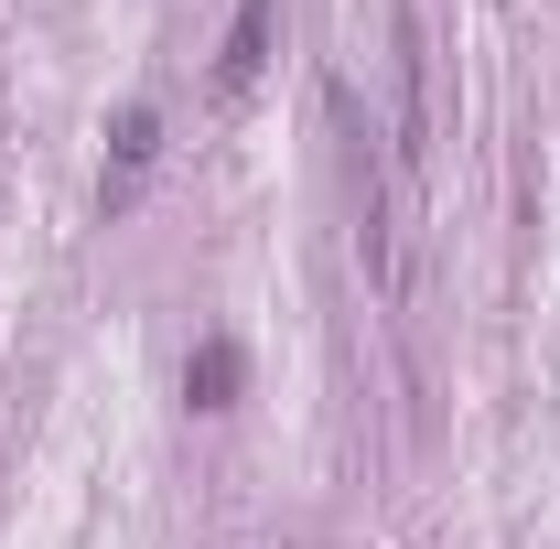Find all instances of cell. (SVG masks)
I'll use <instances>...</instances> for the list:
<instances>
[{
  "label": "cell",
  "instance_id": "obj_1",
  "mask_svg": "<svg viewBox=\"0 0 560 549\" xmlns=\"http://www.w3.org/2000/svg\"><path fill=\"white\" fill-rule=\"evenodd\" d=\"M324 108H335V162H346V206H355V259H366V280L399 302V226H388V173H377V151H366L355 86H324Z\"/></svg>",
  "mask_w": 560,
  "mask_h": 549
},
{
  "label": "cell",
  "instance_id": "obj_3",
  "mask_svg": "<svg viewBox=\"0 0 560 549\" xmlns=\"http://www.w3.org/2000/svg\"><path fill=\"white\" fill-rule=\"evenodd\" d=\"M431 151V44H420V0H399V173Z\"/></svg>",
  "mask_w": 560,
  "mask_h": 549
},
{
  "label": "cell",
  "instance_id": "obj_5",
  "mask_svg": "<svg viewBox=\"0 0 560 549\" xmlns=\"http://www.w3.org/2000/svg\"><path fill=\"white\" fill-rule=\"evenodd\" d=\"M237 377H248L237 335H206L195 355H184V399H195V410H226V399H237Z\"/></svg>",
  "mask_w": 560,
  "mask_h": 549
},
{
  "label": "cell",
  "instance_id": "obj_4",
  "mask_svg": "<svg viewBox=\"0 0 560 549\" xmlns=\"http://www.w3.org/2000/svg\"><path fill=\"white\" fill-rule=\"evenodd\" d=\"M270 44H280V0H237L226 55H215V97H248V86L270 75Z\"/></svg>",
  "mask_w": 560,
  "mask_h": 549
},
{
  "label": "cell",
  "instance_id": "obj_2",
  "mask_svg": "<svg viewBox=\"0 0 560 549\" xmlns=\"http://www.w3.org/2000/svg\"><path fill=\"white\" fill-rule=\"evenodd\" d=\"M151 162H162V108L151 97H119V119H108V173H97V206L130 215L140 184H151Z\"/></svg>",
  "mask_w": 560,
  "mask_h": 549
}]
</instances>
